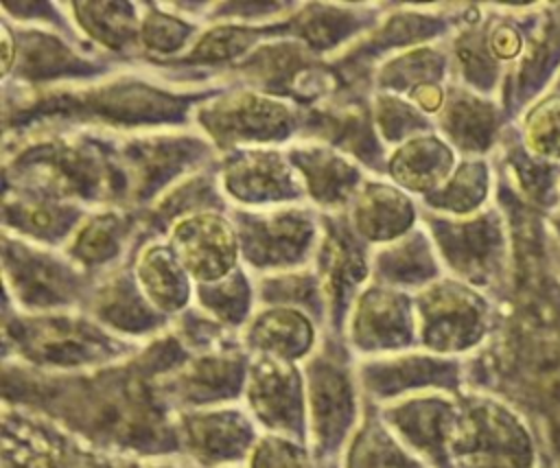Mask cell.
Here are the masks:
<instances>
[{"label":"cell","mask_w":560,"mask_h":468,"mask_svg":"<svg viewBox=\"0 0 560 468\" xmlns=\"http://www.w3.org/2000/svg\"><path fill=\"white\" fill-rule=\"evenodd\" d=\"M230 186L241 197H267V195H280L289 184L282 164L271 155H254L249 160H243L241 164H234L230 171Z\"/></svg>","instance_id":"cell-10"},{"label":"cell","mask_w":560,"mask_h":468,"mask_svg":"<svg viewBox=\"0 0 560 468\" xmlns=\"http://www.w3.org/2000/svg\"><path fill=\"white\" fill-rule=\"evenodd\" d=\"M411 212H409L407 199L385 188L370 190L357 212V221L361 230L372 238L394 236L405 227Z\"/></svg>","instance_id":"cell-8"},{"label":"cell","mask_w":560,"mask_h":468,"mask_svg":"<svg viewBox=\"0 0 560 468\" xmlns=\"http://www.w3.org/2000/svg\"><path fill=\"white\" fill-rule=\"evenodd\" d=\"M483 302L462 286L440 291L438 300L424 306L427 339L435 348H462L472 343L481 332Z\"/></svg>","instance_id":"cell-2"},{"label":"cell","mask_w":560,"mask_h":468,"mask_svg":"<svg viewBox=\"0 0 560 468\" xmlns=\"http://www.w3.org/2000/svg\"><path fill=\"white\" fill-rule=\"evenodd\" d=\"M2 50H4V72H7L11 66V37L7 31L2 33Z\"/></svg>","instance_id":"cell-19"},{"label":"cell","mask_w":560,"mask_h":468,"mask_svg":"<svg viewBox=\"0 0 560 468\" xmlns=\"http://www.w3.org/2000/svg\"><path fill=\"white\" fill-rule=\"evenodd\" d=\"M558 192H560V182H558Z\"/></svg>","instance_id":"cell-22"},{"label":"cell","mask_w":560,"mask_h":468,"mask_svg":"<svg viewBox=\"0 0 560 468\" xmlns=\"http://www.w3.org/2000/svg\"><path fill=\"white\" fill-rule=\"evenodd\" d=\"M551 90H553L556 94H560V70H558V74H556L553 81H551Z\"/></svg>","instance_id":"cell-21"},{"label":"cell","mask_w":560,"mask_h":468,"mask_svg":"<svg viewBox=\"0 0 560 468\" xmlns=\"http://www.w3.org/2000/svg\"><path fill=\"white\" fill-rule=\"evenodd\" d=\"M448 133L468 151H483L490 147L497 131V109L481 98H457L446 116Z\"/></svg>","instance_id":"cell-6"},{"label":"cell","mask_w":560,"mask_h":468,"mask_svg":"<svg viewBox=\"0 0 560 468\" xmlns=\"http://www.w3.org/2000/svg\"><path fill=\"white\" fill-rule=\"evenodd\" d=\"M228 118V131L225 136H254L252 129H256L258 136H267L262 129L280 127L287 118V112L282 105L256 98L254 94L241 96L236 103H230L228 109H221L212 114V120Z\"/></svg>","instance_id":"cell-9"},{"label":"cell","mask_w":560,"mask_h":468,"mask_svg":"<svg viewBox=\"0 0 560 468\" xmlns=\"http://www.w3.org/2000/svg\"><path fill=\"white\" fill-rule=\"evenodd\" d=\"M343 383H339V378L326 374V378L317 385V394H315V409L319 413V420L326 422L328 431L335 429V424L339 422L343 409H346V391L341 387Z\"/></svg>","instance_id":"cell-14"},{"label":"cell","mask_w":560,"mask_h":468,"mask_svg":"<svg viewBox=\"0 0 560 468\" xmlns=\"http://www.w3.org/2000/svg\"><path fill=\"white\" fill-rule=\"evenodd\" d=\"M258 343L282 354H298L308 346V326L298 313L276 311L260 319L256 328Z\"/></svg>","instance_id":"cell-11"},{"label":"cell","mask_w":560,"mask_h":468,"mask_svg":"<svg viewBox=\"0 0 560 468\" xmlns=\"http://www.w3.org/2000/svg\"><path fill=\"white\" fill-rule=\"evenodd\" d=\"M26 219L31 221V225H33L35 230H48V227L55 223V214H52V210H50V208H42V206H37V208H28Z\"/></svg>","instance_id":"cell-18"},{"label":"cell","mask_w":560,"mask_h":468,"mask_svg":"<svg viewBox=\"0 0 560 468\" xmlns=\"http://www.w3.org/2000/svg\"><path fill=\"white\" fill-rule=\"evenodd\" d=\"M173 245L184 267L201 280L221 278L236 260L232 227L214 214H195L173 227Z\"/></svg>","instance_id":"cell-1"},{"label":"cell","mask_w":560,"mask_h":468,"mask_svg":"<svg viewBox=\"0 0 560 468\" xmlns=\"http://www.w3.org/2000/svg\"><path fill=\"white\" fill-rule=\"evenodd\" d=\"M413 98H416L427 112H433V109H438L440 103H442V92H440V87L433 85V83H422V85H418V87L413 90Z\"/></svg>","instance_id":"cell-17"},{"label":"cell","mask_w":560,"mask_h":468,"mask_svg":"<svg viewBox=\"0 0 560 468\" xmlns=\"http://www.w3.org/2000/svg\"><path fill=\"white\" fill-rule=\"evenodd\" d=\"M551 227H553V232H556V236H558V241H560V217H558V214L551 217Z\"/></svg>","instance_id":"cell-20"},{"label":"cell","mask_w":560,"mask_h":468,"mask_svg":"<svg viewBox=\"0 0 560 468\" xmlns=\"http://www.w3.org/2000/svg\"><path fill=\"white\" fill-rule=\"evenodd\" d=\"M488 192V171L483 162L462 164L448 186L442 190V206L455 212H468L477 208Z\"/></svg>","instance_id":"cell-12"},{"label":"cell","mask_w":560,"mask_h":468,"mask_svg":"<svg viewBox=\"0 0 560 468\" xmlns=\"http://www.w3.org/2000/svg\"><path fill=\"white\" fill-rule=\"evenodd\" d=\"M254 468H306L304 457L291 444L267 442L260 446Z\"/></svg>","instance_id":"cell-15"},{"label":"cell","mask_w":560,"mask_h":468,"mask_svg":"<svg viewBox=\"0 0 560 468\" xmlns=\"http://www.w3.org/2000/svg\"><path fill=\"white\" fill-rule=\"evenodd\" d=\"M138 278L144 291L162 308H175L184 302L186 284L177 262L164 249H153L138 260Z\"/></svg>","instance_id":"cell-7"},{"label":"cell","mask_w":560,"mask_h":468,"mask_svg":"<svg viewBox=\"0 0 560 468\" xmlns=\"http://www.w3.org/2000/svg\"><path fill=\"white\" fill-rule=\"evenodd\" d=\"M453 155L435 138H418L409 142L394 160V173L411 188H431L451 171Z\"/></svg>","instance_id":"cell-4"},{"label":"cell","mask_w":560,"mask_h":468,"mask_svg":"<svg viewBox=\"0 0 560 468\" xmlns=\"http://www.w3.org/2000/svg\"><path fill=\"white\" fill-rule=\"evenodd\" d=\"M523 147L542 164H560V94L540 96L523 118Z\"/></svg>","instance_id":"cell-5"},{"label":"cell","mask_w":560,"mask_h":468,"mask_svg":"<svg viewBox=\"0 0 560 468\" xmlns=\"http://www.w3.org/2000/svg\"><path fill=\"white\" fill-rule=\"evenodd\" d=\"M455 236L453 265H457L462 273H475L479 278L494 273L492 269L501 265L503 251V236L494 217H479L477 221L462 225Z\"/></svg>","instance_id":"cell-3"},{"label":"cell","mask_w":560,"mask_h":468,"mask_svg":"<svg viewBox=\"0 0 560 468\" xmlns=\"http://www.w3.org/2000/svg\"><path fill=\"white\" fill-rule=\"evenodd\" d=\"M521 48H523V37L510 24L494 26L492 33L488 35V50L494 59H514L521 52Z\"/></svg>","instance_id":"cell-16"},{"label":"cell","mask_w":560,"mask_h":468,"mask_svg":"<svg viewBox=\"0 0 560 468\" xmlns=\"http://www.w3.org/2000/svg\"><path fill=\"white\" fill-rule=\"evenodd\" d=\"M291 374H265L258 383H256V407L260 409V416L265 413L267 418H273L276 422H287L289 420V407L293 400V383L289 381Z\"/></svg>","instance_id":"cell-13"}]
</instances>
